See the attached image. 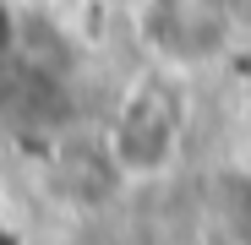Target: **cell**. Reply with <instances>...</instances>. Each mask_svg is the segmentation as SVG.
<instances>
[{
	"label": "cell",
	"instance_id": "1",
	"mask_svg": "<svg viewBox=\"0 0 251 245\" xmlns=\"http://www.w3.org/2000/svg\"><path fill=\"white\" fill-rule=\"evenodd\" d=\"M180 153V104L164 82H137L126 93L115 126H109V158L120 180H158L170 175V163Z\"/></svg>",
	"mask_w": 251,
	"mask_h": 245
},
{
	"label": "cell",
	"instance_id": "2",
	"mask_svg": "<svg viewBox=\"0 0 251 245\" xmlns=\"http://www.w3.org/2000/svg\"><path fill=\"white\" fill-rule=\"evenodd\" d=\"M99 6H120V11H148L153 0H99Z\"/></svg>",
	"mask_w": 251,
	"mask_h": 245
}]
</instances>
